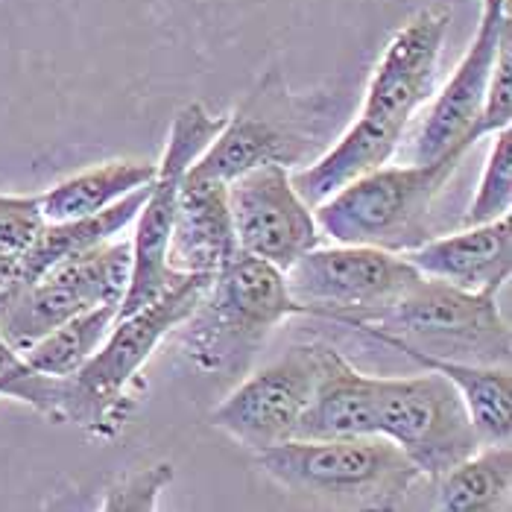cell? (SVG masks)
Instances as JSON below:
<instances>
[{"mask_svg": "<svg viewBox=\"0 0 512 512\" xmlns=\"http://www.w3.org/2000/svg\"><path fill=\"white\" fill-rule=\"evenodd\" d=\"M448 24L451 12L434 3L395 30L372 71L352 126L308 167L290 173L293 188L311 208L395 156L410 118L431 97Z\"/></svg>", "mask_w": 512, "mask_h": 512, "instance_id": "6da1fadb", "label": "cell"}, {"mask_svg": "<svg viewBox=\"0 0 512 512\" xmlns=\"http://www.w3.org/2000/svg\"><path fill=\"white\" fill-rule=\"evenodd\" d=\"M208 278L185 276L156 302L135 314L118 316L103 346L68 378H39L30 404L50 422L77 425L94 439H115L135 413L141 393V369L188 314L197 308Z\"/></svg>", "mask_w": 512, "mask_h": 512, "instance_id": "7a4b0ae2", "label": "cell"}, {"mask_svg": "<svg viewBox=\"0 0 512 512\" xmlns=\"http://www.w3.org/2000/svg\"><path fill=\"white\" fill-rule=\"evenodd\" d=\"M302 314L284 273L237 249L208 278L197 308L173 331L185 357L205 375H237L290 316Z\"/></svg>", "mask_w": 512, "mask_h": 512, "instance_id": "3957f363", "label": "cell"}, {"mask_svg": "<svg viewBox=\"0 0 512 512\" xmlns=\"http://www.w3.org/2000/svg\"><path fill=\"white\" fill-rule=\"evenodd\" d=\"M258 466L281 489L346 512H398L419 469L384 436L290 439L258 451Z\"/></svg>", "mask_w": 512, "mask_h": 512, "instance_id": "277c9868", "label": "cell"}, {"mask_svg": "<svg viewBox=\"0 0 512 512\" xmlns=\"http://www.w3.org/2000/svg\"><path fill=\"white\" fill-rule=\"evenodd\" d=\"M463 156L428 164H384L314 205L319 235L337 246H372L404 255L431 240V208Z\"/></svg>", "mask_w": 512, "mask_h": 512, "instance_id": "5b68a950", "label": "cell"}, {"mask_svg": "<svg viewBox=\"0 0 512 512\" xmlns=\"http://www.w3.org/2000/svg\"><path fill=\"white\" fill-rule=\"evenodd\" d=\"M404 255L372 246H316L287 273V293L308 316L369 325L419 281Z\"/></svg>", "mask_w": 512, "mask_h": 512, "instance_id": "8992f818", "label": "cell"}, {"mask_svg": "<svg viewBox=\"0 0 512 512\" xmlns=\"http://www.w3.org/2000/svg\"><path fill=\"white\" fill-rule=\"evenodd\" d=\"M431 355H472L474 363L498 366L510 360V325L498 308V293H469L436 278H419L390 311L369 325Z\"/></svg>", "mask_w": 512, "mask_h": 512, "instance_id": "52a82bcc", "label": "cell"}, {"mask_svg": "<svg viewBox=\"0 0 512 512\" xmlns=\"http://www.w3.org/2000/svg\"><path fill=\"white\" fill-rule=\"evenodd\" d=\"M375 425L378 436L434 480L480 448L463 398L436 372L375 378Z\"/></svg>", "mask_w": 512, "mask_h": 512, "instance_id": "ba28073f", "label": "cell"}, {"mask_svg": "<svg viewBox=\"0 0 512 512\" xmlns=\"http://www.w3.org/2000/svg\"><path fill=\"white\" fill-rule=\"evenodd\" d=\"M132 273V243L109 240L59 261L0 311V337L24 355L62 322L100 305H118Z\"/></svg>", "mask_w": 512, "mask_h": 512, "instance_id": "9c48e42d", "label": "cell"}, {"mask_svg": "<svg viewBox=\"0 0 512 512\" xmlns=\"http://www.w3.org/2000/svg\"><path fill=\"white\" fill-rule=\"evenodd\" d=\"M223 126H226V118H211L199 103L182 106L176 112V118L170 123L164 156L156 164V179L135 217V235L129 240L132 273H129V287L120 302L118 316L141 311L144 305L156 302L176 281L185 278L167 270V240H170V226H173L176 197H179V185L188 167L208 150V144L220 135Z\"/></svg>", "mask_w": 512, "mask_h": 512, "instance_id": "30bf717a", "label": "cell"}, {"mask_svg": "<svg viewBox=\"0 0 512 512\" xmlns=\"http://www.w3.org/2000/svg\"><path fill=\"white\" fill-rule=\"evenodd\" d=\"M316 384V343L290 346L287 355L264 366L226 395L211 425L258 451L296 439Z\"/></svg>", "mask_w": 512, "mask_h": 512, "instance_id": "8fae6325", "label": "cell"}, {"mask_svg": "<svg viewBox=\"0 0 512 512\" xmlns=\"http://www.w3.org/2000/svg\"><path fill=\"white\" fill-rule=\"evenodd\" d=\"M229 208L240 252L287 273L302 255L322 246L314 208L299 197L290 170L261 164L229 185Z\"/></svg>", "mask_w": 512, "mask_h": 512, "instance_id": "7c38bea8", "label": "cell"}, {"mask_svg": "<svg viewBox=\"0 0 512 512\" xmlns=\"http://www.w3.org/2000/svg\"><path fill=\"white\" fill-rule=\"evenodd\" d=\"M299 103L284 91H270V77L249 97V103L226 118L220 135L188 167L194 176L232 185L261 164L296 167L311 153V132L302 129Z\"/></svg>", "mask_w": 512, "mask_h": 512, "instance_id": "4fadbf2b", "label": "cell"}, {"mask_svg": "<svg viewBox=\"0 0 512 512\" xmlns=\"http://www.w3.org/2000/svg\"><path fill=\"white\" fill-rule=\"evenodd\" d=\"M510 24V12L501 18L480 15L469 50L457 62L445 88L434 97L431 112L425 115V123L413 141V164H428L445 156H466L472 150V129L495 68L498 44Z\"/></svg>", "mask_w": 512, "mask_h": 512, "instance_id": "5bb4252c", "label": "cell"}, {"mask_svg": "<svg viewBox=\"0 0 512 512\" xmlns=\"http://www.w3.org/2000/svg\"><path fill=\"white\" fill-rule=\"evenodd\" d=\"M237 252L229 185L185 173L167 240V270L211 278Z\"/></svg>", "mask_w": 512, "mask_h": 512, "instance_id": "9a60e30c", "label": "cell"}, {"mask_svg": "<svg viewBox=\"0 0 512 512\" xmlns=\"http://www.w3.org/2000/svg\"><path fill=\"white\" fill-rule=\"evenodd\" d=\"M404 258L419 276L445 281L469 293H498L512 270L510 217L483 226H463L454 235L431 237L404 252Z\"/></svg>", "mask_w": 512, "mask_h": 512, "instance_id": "2e32d148", "label": "cell"}, {"mask_svg": "<svg viewBox=\"0 0 512 512\" xmlns=\"http://www.w3.org/2000/svg\"><path fill=\"white\" fill-rule=\"evenodd\" d=\"M375 375L355 369L328 343H316V384L296 439L375 436Z\"/></svg>", "mask_w": 512, "mask_h": 512, "instance_id": "e0dca14e", "label": "cell"}, {"mask_svg": "<svg viewBox=\"0 0 512 512\" xmlns=\"http://www.w3.org/2000/svg\"><path fill=\"white\" fill-rule=\"evenodd\" d=\"M360 334L390 346L395 352L407 355L422 372L442 375L463 398L469 419L480 445H510L512 439V375L507 366H486V363H463L451 357L431 355L416 346H407L387 331L360 328Z\"/></svg>", "mask_w": 512, "mask_h": 512, "instance_id": "ac0fdd59", "label": "cell"}, {"mask_svg": "<svg viewBox=\"0 0 512 512\" xmlns=\"http://www.w3.org/2000/svg\"><path fill=\"white\" fill-rule=\"evenodd\" d=\"M153 179L156 164L150 161H106L47 188L44 194H39V211L44 223L85 220L153 185Z\"/></svg>", "mask_w": 512, "mask_h": 512, "instance_id": "d6986e66", "label": "cell"}, {"mask_svg": "<svg viewBox=\"0 0 512 512\" xmlns=\"http://www.w3.org/2000/svg\"><path fill=\"white\" fill-rule=\"evenodd\" d=\"M436 480L434 512H501L510 498L512 448L480 445L472 457Z\"/></svg>", "mask_w": 512, "mask_h": 512, "instance_id": "ffe728a7", "label": "cell"}, {"mask_svg": "<svg viewBox=\"0 0 512 512\" xmlns=\"http://www.w3.org/2000/svg\"><path fill=\"white\" fill-rule=\"evenodd\" d=\"M118 314V305H100L62 322L59 328H53L47 337H41L36 346H30L21 355L24 366L47 378L74 375L88 363V357L103 346L112 325L118 322Z\"/></svg>", "mask_w": 512, "mask_h": 512, "instance_id": "44dd1931", "label": "cell"}, {"mask_svg": "<svg viewBox=\"0 0 512 512\" xmlns=\"http://www.w3.org/2000/svg\"><path fill=\"white\" fill-rule=\"evenodd\" d=\"M512 211V132L504 129L492 135V150L477 182V194L463 217V226H483Z\"/></svg>", "mask_w": 512, "mask_h": 512, "instance_id": "7402d4cb", "label": "cell"}, {"mask_svg": "<svg viewBox=\"0 0 512 512\" xmlns=\"http://www.w3.org/2000/svg\"><path fill=\"white\" fill-rule=\"evenodd\" d=\"M512 126V24L504 30L501 44H498V56H495V68L486 85V97L480 106V115L472 129V147L477 141L498 135Z\"/></svg>", "mask_w": 512, "mask_h": 512, "instance_id": "603a6c76", "label": "cell"}, {"mask_svg": "<svg viewBox=\"0 0 512 512\" xmlns=\"http://www.w3.org/2000/svg\"><path fill=\"white\" fill-rule=\"evenodd\" d=\"M173 483L170 463H153L106 486L100 512H156L161 492Z\"/></svg>", "mask_w": 512, "mask_h": 512, "instance_id": "cb8c5ba5", "label": "cell"}, {"mask_svg": "<svg viewBox=\"0 0 512 512\" xmlns=\"http://www.w3.org/2000/svg\"><path fill=\"white\" fill-rule=\"evenodd\" d=\"M33 281L27 276L24 258L21 255H3L0 252V311L15 302Z\"/></svg>", "mask_w": 512, "mask_h": 512, "instance_id": "d4e9b609", "label": "cell"}, {"mask_svg": "<svg viewBox=\"0 0 512 512\" xmlns=\"http://www.w3.org/2000/svg\"><path fill=\"white\" fill-rule=\"evenodd\" d=\"M24 372H27V366H24L21 355H15V352L3 343V337H0V395H3V398H6L9 387H12Z\"/></svg>", "mask_w": 512, "mask_h": 512, "instance_id": "484cf974", "label": "cell"}, {"mask_svg": "<svg viewBox=\"0 0 512 512\" xmlns=\"http://www.w3.org/2000/svg\"><path fill=\"white\" fill-rule=\"evenodd\" d=\"M510 12V0H480V15L483 18H501Z\"/></svg>", "mask_w": 512, "mask_h": 512, "instance_id": "4316f807", "label": "cell"}, {"mask_svg": "<svg viewBox=\"0 0 512 512\" xmlns=\"http://www.w3.org/2000/svg\"><path fill=\"white\" fill-rule=\"evenodd\" d=\"M9 199H12V194H0V211H3L6 205H9Z\"/></svg>", "mask_w": 512, "mask_h": 512, "instance_id": "83f0119b", "label": "cell"}]
</instances>
